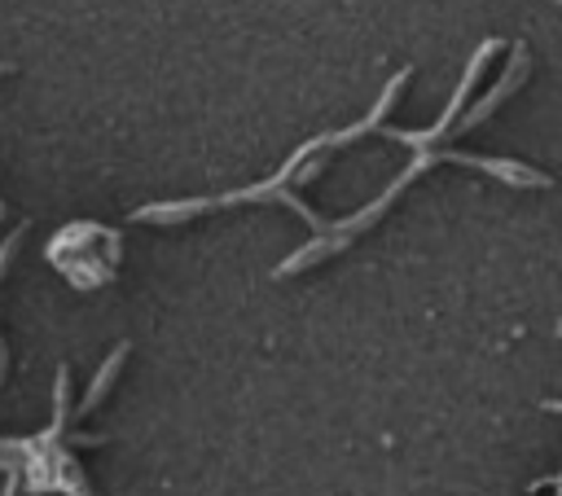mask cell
<instances>
[{
    "instance_id": "obj_1",
    "label": "cell",
    "mask_w": 562,
    "mask_h": 496,
    "mask_svg": "<svg viewBox=\"0 0 562 496\" xmlns=\"http://www.w3.org/2000/svg\"><path fill=\"white\" fill-rule=\"evenodd\" d=\"M123 356H127V347H114V356L101 364V373H97V382H92V391L83 395V404H79V413H88L105 391H110V382H114V373H119V364H123Z\"/></svg>"
},
{
    "instance_id": "obj_2",
    "label": "cell",
    "mask_w": 562,
    "mask_h": 496,
    "mask_svg": "<svg viewBox=\"0 0 562 496\" xmlns=\"http://www.w3.org/2000/svg\"><path fill=\"white\" fill-rule=\"evenodd\" d=\"M18 237H22V228H18V233H13V237H9L4 246H0V272H4V263H9V255L18 250Z\"/></svg>"
}]
</instances>
